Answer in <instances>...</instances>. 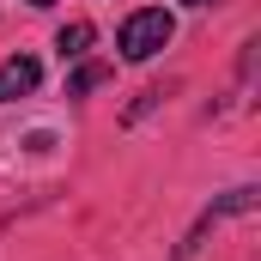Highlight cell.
Returning a JSON list of instances; mask_svg holds the SVG:
<instances>
[{"label":"cell","mask_w":261,"mask_h":261,"mask_svg":"<svg viewBox=\"0 0 261 261\" xmlns=\"http://www.w3.org/2000/svg\"><path fill=\"white\" fill-rule=\"evenodd\" d=\"M189 6H206V0H189Z\"/></svg>","instance_id":"8992f818"},{"label":"cell","mask_w":261,"mask_h":261,"mask_svg":"<svg viewBox=\"0 0 261 261\" xmlns=\"http://www.w3.org/2000/svg\"><path fill=\"white\" fill-rule=\"evenodd\" d=\"M37 79H43V67L31 61V55H12V61H0V103H12V97H31V91H37Z\"/></svg>","instance_id":"7a4b0ae2"},{"label":"cell","mask_w":261,"mask_h":261,"mask_svg":"<svg viewBox=\"0 0 261 261\" xmlns=\"http://www.w3.org/2000/svg\"><path fill=\"white\" fill-rule=\"evenodd\" d=\"M24 6H55V0H24Z\"/></svg>","instance_id":"5b68a950"},{"label":"cell","mask_w":261,"mask_h":261,"mask_svg":"<svg viewBox=\"0 0 261 261\" xmlns=\"http://www.w3.org/2000/svg\"><path fill=\"white\" fill-rule=\"evenodd\" d=\"M91 37H97V31H91L85 18H73V24H67L61 37H55V49H61V61H79V55L91 49Z\"/></svg>","instance_id":"3957f363"},{"label":"cell","mask_w":261,"mask_h":261,"mask_svg":"<svg viewBox=\"0 0 261 261\" xmlns=\"http://www.w3.org/2000/svg\"><path fill=\"white\" fill-rule=\"evenodd\" d=\"M170 37H176V18H170L164 6H146V12H128V24H122V37H116V43H122V55H128V61H152Z\"/></svg>","instance_id":"6da1fadb"},{"label":"cell","mask_w":261,"mask_h":261,"mask_svg":"<svg viewBox=\"0 0 261 261\" xmlns=\"http://www.w3.org/2000/svg\"><path fill=\"white\" fill-rule=\"evenodd\" d=\"M103 79H110V67H103V61H85L73 79H67V97H85V91H97Z\"/></svg>","instance_id":"277c9868"}]
</instances>
